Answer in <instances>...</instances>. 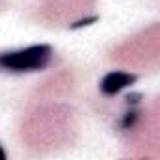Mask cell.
I'll return each mask as SVG.
<instances>
[{"label":"cell","instance_id":"cell-5","mask_svg":"<svg viewBox=\"0 0 160 160\" xmlns=\"http://www.w3.org/2000/svg\"><path fill=\"white\" fill-rule=\"evenodd\" d=\"M139 100H141V94H139V92H134V94H128V96H126V104H128L130 108L138 106Z\"/></svg>","mask_w":160,"mask_h":160},{"label":"cell","instance_id":"cell-2","mask_svg":"<svg viewBox=\"0 0 160 160\" xmlns=\"http://www.w3.org/2000/svg\"><path fill=\"white\" fill-rule=\"evenodd\" d=\"M136 83V75L128 73V72H109L104 75L102 83H100V91L106 96H115L121 91H124L126 87Z\"/></svg>","mask_w":160,"mask_h":160},{"label":"cell","instance_id":"cell-6","mask_svg":"<svg viewBox=\"0 0 160 160\" xmlns=\"http://www.w3.org/2000/svg\"><path fill=\"white\" fill-rule=\"evenodd\" d=\"M0 160H6V151L0 147Z\"/></svg>","mask_w":160,"mask_h":160},{"label":"cell","instance_id":"cell-3","mask_svg":"<svg viewBox=\"0 0 160 160\" xmlns=\"http://www.w3.org/2000/svg\"><path fill=\"white\" fill-rule=\"evenodd\" d=\"M138 119H139V111L134 109V108H130V111H126V113L122 115L121 126H122L124 130H130V128H134V124L138 122Z\"/></svg>","mask_w":160,"mask_h":160},{"label":"cell","instance_id":"cell-4","mask_svg":"<svg viewBox=\"0 0 160 160\" xmlns=\"http://www.w3.org/2000/svg\"><path fill=\"white\" fill-rule=\"evenodd\" d=\"M98 21V17L96 15H91V17H85V19H79V21H75L73 25H70L73 30L75 28H83V27H89V25H92V23H96Z\"/></svg>","mask_w":160,"mask_h":160},{"label":"cell","instance_id":"cell-1","mask_svg":"<svg viewBox=\"0 0 160 160\" xmlns=\"http://www.w3.org/2000/svg\"><path fill=\"white\" fill-rule=\"evenodd\" d=\"M51 58H53L51 45L38 43L10 53H0V68L8 72H38L47 68Z\"/></svg>","mask_w":160,"mask_h":160}]
</instances>
